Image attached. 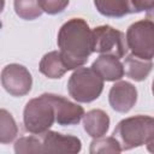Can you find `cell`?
<instances>
[{"label": "cell", "mask_w": 154, "mask_h": 154, "mask_svg": "<svg viewBox=\"0 0 154 154\" xmlns=\"http://www.w3.org/2000/svg\"><path fill=\"white\" fill-rule=\"evenodd\" d=\"M58 46L69 70L81 67L88 61L93 51V30L82 18L64 23L58 32Z\"/></svg>", "instance_id": "cell-1"}, {"label": "cell", "mask_w": 154, "mask_h": 154, "mask_svg": "<svg viewBox=\"0 0 154 154\" xmlns=\"http://www.w3.org/2000/svg\"><path fill=\"white\" fill-rule=\"evenodd\" d=\"M122 150H129L147 144L154 137V118L149 116H135L118 123L113 131Z\"/></svg>", "instance_id": "cell-2"}, {"label": "cell", "mask_w": 154, "mask_h": 154, "mask_svg": "<svg viewBox=\"0 0 154 154\" xmlns=\"http://www.w3.org/2000/svg\"><path fill=\"white\" fill-rule=\"evenodd\" d=\"M23 122L26 131L34 135H43L55 122V109L47 93L31 99L23 113Z\"/></svg>", "instance_id": "cell-3"}, {"label": "cell", "mask_w": 154, "mask_h": 154, "mask_svg": "<svg viewBox=\"0 0 154 154\" xmlns=\"http://www.w3.org/2000/svg\"><path fill=\"white\" fill-rule=\"evenodd\" d=\"M103 89V79L93 67H78L67 82L70 96L78 102L96 100Z\"/></svg>", "instance_id": "cell-4"}, {"label": "cell", "mask_w": 154, "mask_h": 154, "mask_svg": "<svg viewBox=\"0 0 154 154\" xmlns=\"http://www.w3.org/2000/svg\"><path fill=\"white\" fill-rule=\"evenodd\" d=\"M126 43L131 53L143 59L154 58V23L149 19L135 22L128 28Z\"/></svg>", "instance_id": "cell-5"}, {"label": "cell", "mask_w": 154, "mask_h": 154, "mask_svg": "<svg viewBox=\"0 0 154 154\" xmlns=\"http://www.w3.org/2000/svg\"><path fill=\"white\" fill-rule=\"evenodd\" d=\"M128 43L125 35L109 26L101 25L93 30V51L100 54L113 55L123 58L128 52Z\"/></svg>", "instance_id": "cell-6"}, {"label": "cell", "mask_w": 154, "mask_h": 154, "mask_svg": "<svg viewBox=\"0 0 154 154\" xmlns=\"http://www.w3.org/2000/svg\"><path fill=\"white\" fill-rule=\"evenodd\" d=\"M1 84L12 96H23L31 89L32 78L30 72L19 64H10L2 69Z\"/></svg>", "instance_id": "cell-7"}, {"label": "cell", "mask_w": 154, "mask_h": 154, "mask_svg": "<svg viewBox=\"0 0 154 154\" xmlns=\"http://www.w3.org/2000/svg\"><path fill=\"white\" fill-rule=\"evenodd\" d=\"M48 97L51 99L54 109H55V122L59 125H76L81 122V119L84 117V109L82 106L71 102L70 100L65 99L64 96L55 95V94H48Z\"/></svg>", "instance_id": "cell-8"}, {"label": "cell", "mask_w": 154, "mask_h": 154, "mask_svg": "<svg viewBox=\"0 0 154 154\" xmlns=\"http://www.w3.org/2000/svg\"><path fill=\"white\" fill-rule=\"evenodd\" d=\"M41 136L43 153H78L82 148L81 140L76 136L49 130Z\"/></svg>", "instance_id": "cell-9"}, {"label": "cell", "mask_w": 154, "mask_h": 154, "mask_svg": "<svg viewBox=\"0 0 154 154\" xmlns=\"http://www.w3.org/2000/svg\"><path fill=\"white\" fill-rule=\"evenodd\" d=\"M108 101L114 111L126 113L137 101V90L131 83L120 81L112 85L108 94Z\"/></svg>", "instance_id": "cell-10"}, {"label": "cell", "mask_w": 154, "mask_h": 154, "mask_svg": "<svg viewBox=\"0 0 154 154\" xmlns=\"http://www.w3.org/2000/svg\"><path fill=\"white\" fill-rule=\"evenodd\" d=\"M91 67L101 76L103 81L113 82L118 81L124 76V65L118 58L113 55H100L91 65Z\"/></svg>", "instance_id": "cell-11"}, {"label": "cell", "mask_w": 154, "mask_h": 154, "mask_svg": "<svg viewBox=\"0 0 154 154\" xmlns=\"http://www.w3.org/2000/svg\"><path fill=\"white\" fill-rule=\"evenodd\" d=\"M83 126L85 132L94 137H102L109 128V118L102 109H91L83 117Z\"/></svg>", "instance_id": "cell-12"}, {"label": "cell", "mask_w": 154, "mask_h": 154, "mask_svg": "<svg viewBox=\"0 0 154 154\" xmlns=\"http://www.w3.org/2000/svg\"><path fill=\"white\" fill-rule=\"evenodd\" d=\"M123 65L125 67V75L136 82L146 79L153 69L152 59H143L134 54L128 55Z\"/></svg>", "instance_id": "cell-13"}, {"label": "cell", "mask_w": 154, "mask_h": 154, "mask_svg": "<svg viewBox=\"0 0 154 154\" xmlns=\"http://www.w3.org/2000/svg\"><path fill=\"white\" fill-rule=\"evenodd\" d=\"M69 69L65 65L60 52L58 51L45 54L40 61V72L48 78H60Z\"/></svg>", "instance_id": "cell-14"}, {"label": "cell", "mask_w": 154, "mask_h": 154, "mask_svg": "<svg viewBox=\"0 0 154 154\" xmlns=\"http://www.w3.org/2000/svg\"><path fill=\"white\" fill-rule=\"evenodd\" d=\"M94 5L105 17L122 18L129 13L126 0H94Z\"/></svg>", "instance_id": "cell-15"}, {"label": "cell", "mask_w": 154, "mask_h": 154, "mask_svg": "<svg viewBox=\"0 0 154 154\" xmlns=\"http://www.w3.org/2000/svg\"><path fill=\"white\" fill-rule=\"evenodd\" d=\"M13 5L17 16L25 20H32L43 12L38 0H14Z\"/></svg>", "instance_id": "cell-16"}, {"label": "cell", "mask_w": 154, "mask_h": 154, "mask_svg": "<svg viewBox=\"0 0 154 154\" xmlns=\"http://www.w3.org/2000/svg\"><path fill=\"white\" fill-rule=\"evenodd\" d=\"M18 132L16 122L13 117L6 111H0V142L1 143H8L12 142Z\"/></svg>", "instance_id": "cell-17"}, {"label": "cell", "mask_w": 154, "mask_h": 154, "mask_svg": "<svg viewBox=\"0 0 154 154\" xmlns=\"http://www.w3.org/2000/svg\"><path fill=\"white\" fill-rule=\"evenodd\" d=\"M122 148L116 137H97L90 143V153H120Z\"/></svg>", "instance_id": "cell-18"}, {"label": "cell", "mask_w": 154, "mask_h": 154, "mask_svg": "<svg viewBox=\"0 0 154 154\" xmlns=\"http://www.w3.org/2000/svg\"><path fill=\"white\" fill-rule=\"evenodd\" d=\"M14 152L17 154H29V153H43L42 141L34 136L20 137L14 144Z\"/></svg>", "instance_id": "cell-19"}, {"label": "cell", "mask_w": 154, "mask_h": 154, "mask_svg": "<svg viewBox=\"0 0 154 154\" xmlns=\"http://www.w3.org/2000/svg\"><path fill=\"white\" fill-rule=\"evenodd\" d=\"M43 12L48 14H57L65 10L69 5V0H38Z\"/></svg>", "instance_id": "cell-20"}, {"label": "cell", "mask_w": 154, "mask_h": 154, "mask_svg": "<svg viewBox=\"0 0 154 154\" xmlns=\"http://www.w3.org/2000/svg\"><path fill=\"white\" fill-rule=\"evenodd\" d=\"M129 13H138L142 11H148L154 6V0H126Z\"/></svg>", "instance_id": "cell-21"}, {"label": "cell", "mask_w": 154, "mask_h": 154, "mask_svg": "<svg viewBox=\"0 0 154 154\" xmlns=\"http://www.w3.org/2000/svg\"><path fill=\"white\" fill-rule=\"evenodd\" d=\"M146 18H147V19H149L150 22H153V23H154V6H153L152 8H149V10L147 11Z\"/></svg>", "instance_id": "cell-22"}, {"label": "cell", "mask_w": 154, "mask_h": 154, "mask_svg": "<svg viewBox=\"0 0 154 154\" xmlns=\"http://www.w3.org/2000/svg\"><path fill=\"white\" fill-rule=\"evenodd\" d=\"M147 149H148L150 153H154V137L147 143Z\"/></svg>", "instance_id": "cell-23"}, {"label": "cell", "mask_w": 154, "mask_h": 154, "mask_svg": "<svg viewBox=\"0 0 154 154\" xmlns=\"http://www.w3.org/2000/svg\"><path fill=\"white\" fill-rule=\"evenodd\" d=\"M152 91H153V95H154V81H153V84H152Z\"/></svg>", "instance_id": "cell-24"}]
</instances>
